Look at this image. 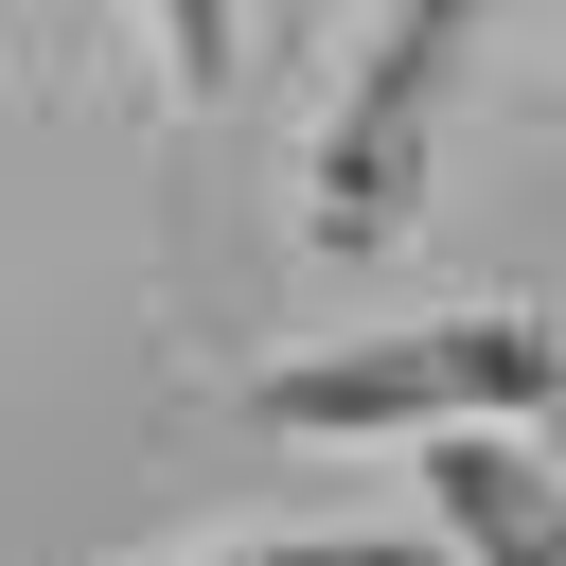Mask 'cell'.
I'll list each match as a JSON object with an SVG mask.
<instances>
[{"label": "cell", "instance_id": "cell-1", "mask_svg": "<svg viewBox=\"0 0 566 566\" xmlns=\"http://www.w3.org/2000/svg\"><path fill=\"white\" fill-rule=\"evenodd\" d=\"M495 407H566V336L531 301H442V318L248 371V424H283V442H424V424H495Z\"/></svg>", "mask_w": 566, "mask_h": 566}, {"label": "cell", "instance_id": "cell-2", "mask_svg": "<svg viewBox=\"0 0 566 566\" xmlns=\"http://www.w3.org/2000/svg\"><path fill=\"white\" fill-rule=\"evenodd\" d=\"M478 35H495V0H389V18H371V53L336 71V106H318V142H301V248H318V265L407 248V212L442 195V124H460Z\"/></svg>", "mask_w": 566, "mask_h": 566}, {"label": "cell", "instance_id": "cell-3", "mask_svg": "<svg viewBox=\"0 0 566 566\" xmlns=\"http://www.w3.org/2000/svg\"><path fill=\"white\" fill-rule=\"evenodd\" d=\"M424 513H442L460 548H566V460L531 442V407L424 424Z\"/></svg>", "mask_w": 566, "mask_h": 566}, {"label": "cell", "instance_id": "cell-4", "mask_svg": "<svg viewBox=\"0 0 566 566\" xmlns=\"http://www.w3.org/2000/svg\"><path fill=\"white\" fill-rule=\"evenodd\" d=\"M142 53H159L177 106H212V88L248 71V0H142Z\"/></svg>", "mask_w": 566, "mask_h": 566}]
</instances>
